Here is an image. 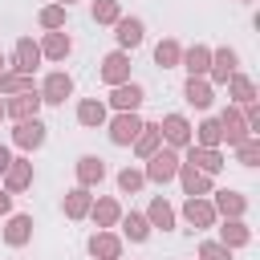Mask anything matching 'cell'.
Here are the masks:
<instances>
[{"label":"cell","instance_id":"cell-30","mask_svg":"<svg viewBox=\"0 0 260 260\" xmlns=\"http://www.w3.org/2000/svg\"><path fill=\"white\" fill-rule=\"evenodd\" d=\"M203 256H207V260H228V256H223L215 244H207V248H203Z\"/></svg>","mask_w":260,"mask_h":260},{"label":"cell","instance_id":"cell-20","mask_svg":"<svg viewBox=\"0 0 260 260\" xmlns=\"http://www.w3.org/2000/svg\"><path fill=\"white\" fill-rule=\"evenodd\" d=\"M12 110H16V114H20V118H24V114H28V110H37V98H32V93H28V98H20V102H16V106H12Z\"/></svg>","mask_w":260,"mask_h":260},{"label":"cell","instance_id":"cell-35","mask_svg":"<svg viewBox=\"0 0 260 260\" xmlns=\"http://www.w3.org/2000/svg\"><path fill=\"white\" fill-rule=\"evenodd\" d=\"M4 207H8V195H0V211H4Z\"/></svg>","mask_w":260,"mask_h":260},{"label":"cell","instance_id":"cell-18","mask_svg":"<svg viewBox=\"0 0 260 260\" xmlns=\"http://www.w3.org/2000/svg\"><path fill=\"white\" fill-rule=\"evenodd\" d=\"M85 211V191H73L69 195V215H81Z\"/></svg>","mask_w":260,"mask_h":260},{"label":"cell","instance_id":"cell-2","mask_svg":"<svg viewBox=\"0 0 260 260\" xmlns=\"http://www.w3.org/2000/svg\"><path fill=\"white\" fill-rule=\"evenodd\" d=\"M138 130H142V126H138V118H130V114H122V118L114 122V130H110V134H114V142H130V138H134Z\"/></svg>","mask_w":260,"mask_h":260},{"label":"cell","instance_id":"cell-32","mask_svg":"<svg viewBox=\"0 0 260 260\" xmlns=\"http://www.w3.org/2000/svg\"><path fill=\"white\" fill-rule=\"evenodd\" d=\"M138 146H142V154H150V150H154V130H150V134H146V138H142Z\"/></svg>","mask_w":260,"mask_h":260},{"label":"cell","instance_id":"cell-27","mask_svg":"<svg viewBox=\"0 0 260 260\" xmlns=\"http://www.w3.org/2000/svg\"><path fill=\"white\" fill-rule=\"evenodd\" d=\"M215 138H219V122H207L203 126V142H215Z\"/></svg>","mask_w":260,"mask_h":260},{"label":"cell","instance_id":"cell-19","mask_svg":"<svg viewBox=\"0 0 260 260\" xmlns=\"http://www.w3.org/2000/svg\"><path fill=\"white\" fill-rule=\"evenodd\" d=\"M203 61H207V53H203V49H195V53L187 57V69H191V73H199V69H203Z\"/></svg>","mask_w":260,"mask_h":260},{"label":"cell","instance_id":"cell-28","mask_svg":"<svg viewBox=\"0 0 260 260\" xmlns=\"http://www.w3.org/2000/svg\"><path fill=\"white\" fill-rule=\"evenodd\" d=\"M158 61H162V65L175 61V45H158Z\"/></svg>","mask_w":260,"mask_h":260},{"label":"cell","instance_id":"cell-3","mask_svg":"<svg viewBox=\"0 0 260 260\" xmlns=\"http://www.w3.org/2000/svg\"><path fill=\"white\" fill-rule=\"evenodd\" d=\"M45 93H49V102H65V93H69V77H65V73H53V77L45 81Z\"/></svg>","mask_w":260,"mask_h":260},{"label":"cell","instance_id":"cell-29","mask_svg":"<svg viewBox=\"0 0 260 260\" xmlns=\"http://www.w3.org/2000/svg\"><path fill=\"white\" fill-rule=\"evenodd\" d=\"M138 183H142V179H138V175H130V171H126V175H122V191H134V187H138Z\"/></svg>","mask_w":260,"mask_h":260},{"label":"cell","instance_id":"cell-17","mask_svg":"<svg viewBox=\"0 0 260 260\" xmlns=\"http://www.w3.org/2000/svg\"><path fill=\"white\" fill-rule=\"evenodd\" d=\"M24 232H28V219L20 215V219H12V232H8V240H12V244H20V240H24Z\"/></svg>","mask_w":260,"mask_h":260},{"label":"cell","instance_id":"cell-11","mask_svg":"<svg viewBox=\"0 0 260 260\" xmlns=\"http://www.w3.org/2000/svg\"><path fill=\"white\" fill-rule=\"evenodd\" d=\"M122 73H126V61L114 53V57L106 61V77H110V81H122Z\"/></svg>","mask_w":260,"mask_h":260},{"label":"cell","instance_id":"cell-1","mask_svg":"<svg viewBox=\"0 0 260 260\" xmlns=\"http://www.w3.org/2000/svg\"><path fill=\"white\" fill-rule=\"evenodd\" d=\"M41 138H45V126L32 118V122H20V130H16V142L20 146H41Z\"/></svg>","mask_w":260,"mask_h":260},{"label":"cell","instance_id":"cell-36","mask_svg":"<svg viewBox=\"0 0 260 260\" xmlns=\"http://www.w3.org/2000/svg\"><path fill=\"white\" fill-rule=\"evenodd\" d=\"M0 69H4V57H0Z\"/></svg>","mask_w":260,"mask_h":260},{"label":"cell","instance_id":"cell-21","mask_svg":"<svg viewBox=\"0 0 260 260\" xmlns=\"http://www.w3.org/2000/svg\"><path fill=\"white\" fill-rule=\"evenodd\" d=\"M183 179H187V191H191V195H195V191H203V187H207V183H203V179H199V175H195V171H187V175H183Z\"/></svg>","mask_w":260,"mask_h":260},{"label":"cell","instance_id":"cell-13","mask_svg":"<svg viewBox=\"0 0 260 260\" xmlns=\"http://www.w3.org/2000/svg\"><path fill=\"white\" fill-rule=\"evenodd\" d=\"M81 122H85V126L102 122V106H98V102H85V106H81Z\"/></svg>","mask_w":260,"mask_h":260},{"label":"cell","instance_id":"cell-4","mask_svg":"<svg viewBox=\"0 0 260 260\" xmlns=\"http://www.w3.org/2000/svg\"><path fill=\"white\" fill-rule=\"evenodd\" d=\"M175 175V154H158L150 162V179H171Z\"/></svg>","mask_w":260,"mask_h":260},{"label":"cell","instance_id":"cell-23","mask_svg":"<svg viewBox=\"0 0 260 260\" xmlns=\"http://www.w3.org/2000/svg\"><path fill=\"white\" fill-rule=\"evenodd\" d=\"M199 162H203L207 171H215V167H219V154H211V150H199Z\"/></svg>","mask_w":260,"mask_h":260},{"label":"cell","instance_id":"cell-34","mask_svg":"<svg viewBox=\"0 0 260 260\" xmlns=\"http://www.w3.org/2000/svg\"><path fill=\"white\" fill-rule=\"evenodd\" d=\"M8 162H12V158H8V150L0 146V171H8Z\"/></svg>","mask_w":260,"mask_h":260},{"label":"cell","instance_id":"cell-24","mask_svg":"<svg viewBox=\"0 0 260 260\" xmlns=\"http://www.w3.org/2000/svg\"><path fill=\"white\" fill-rule=\"evenodd\" d=\"M219 203H223V211H240V207H244V203H240L232 191H223V199H219Z\"/></svg>","mask_w":260,"mask_h":260},{"label":"cell","instance_id":"cell-16","mask_svg":"<svg viewBox=\"0 0 260 260\" xmlns=\"http://www.w3.org/2000/svg\"><path fill=\"white\" fill-rule=\"evenodd\" d=\"M126 228H130V236H134V240H146V219H142V215H130V223H126Z\"/></svg>","mask_w":260,"mask_h":260},{"label":"cell","instance_id":"cell-15","mask_svg":"<svg viewBox=\"0 0 260 260\" xmlns=\"http://www.w3.org/2000/svg\"><path fill=\"white\" fill-rule=\"evenodd\" d=\"M150 215H154V223L171 228V207H167V203H154V207H150Z\"/></svg>","mask_w":260,"mask_h":260},{"label":"cell","instance_id":"cell-25","mask_svg":"<svg viewBox=\"0 0 260 260\" xmlns=\"http://www.w3.org/2000/svg\"><path fill=\"white\" fill-rule=\"evenodd\" d=\"M114 215H118V207H114V203H102V207H98V219H102V223H110Z\"/></svg>","mask_w":260,"mask_h":260},{"label":"cell","instance_id":"cell-8","mask_svg":"<svg viewBox=\"0 0 260 260\" xmlns=\"http://www.w3.org/2000/svg\"><path fill=\"white\" fill-rule=\"evenodd\" d=\"M167 138L171 142H187V122L183 118H167Z\"/></svg>","mask_w":260,"mask_h":260},{"label":"cell","instance_id":"cell-22","mask_svg":"<svg viewBox=\"0 0 260 260\" xmlns=\"http://www.w3.org/2000/svg\"><path fill=\"white\" fill-rule=\"evenodd\" d=\"M65 49H69V41H65V37H53V41H49V53H53V57H61Z\"/></svg>","mask_w":260,"mask_h":260},{"label":"cell","instance_id":"cell-31","mask_svg":"<svg viewBox=\"0 0 260 260\" xmlns=\"http://www.w3.org/2000/svg\"><path fill=\"white\" fill-rule=\"evenodd\" d=\"M41 20H45V24H61V12H57V8H49V12L41 16Z\"/></svg>","mask_w":260,"mask_h":260},{"label":"cell","instance_id":"cell-10","mask_svg":"<svg viewBox=\"0 0 260 260\" xmlns=\"http://www.w3.org/2000/svg\"><path fill=\"white\" fill-rule=\"evenodd\" d=\"M16 61H20V69H32V65H37V49H32L28 41H20V53H16Z\"/></svg>","mask_w":260,"mask_h":260},{"label":"cell","instance_id":"cell-14","mask_svg":"<svg viewBox=\"0 0 260 260\" xmlns=\"http://www.w3.org/2000/svg\"><path fill=\"white\" fill-rule=\"evenodd\" d=\"M81 179L89 183V179H102V162L98 158H81Z\"/></svg>","mask_w":260,"mask_h":260},{"label":"cell","instance_id":"cell-6","mask_svg":"<svg viewBox=\"0 0 260 260\" xmlns=\"http://www.w3.org/2000/svg\"><path fill=\"white\" fill-rule=\"evenodd\" d=\"M118 37H122V45H138V41H142V24H138V20H122Z\"/></svg>","mask_w":260,"mask_h":260},{"label":"cell","instance_id":"cell-5","mask_svg":"<svg viewBox=\"0 0 260 260\" xmlns=\"http://www.w3.org/2000/svg\"><path fill=\"white\" fill-rule=\"evenodd\" d=\"M93 256H106V260H114L118 256V240H110V236H93Z\"/></svg>","mask_w":260,"mask_h":260},{"label":"cell","instance_id":"cell-9","mask_svg":"<svg viewBox=\"0 0 260 260\" xmlns=\"http://www.w3.org/2000/svg\"><path fill=\"white\" fill-rule=\"evenodd\" d=\"M187 219H191V223H207V219H211V207L191 199V203H187Z\"/></svg>","mask_w":260,"mask_h":260},{"label":"cell","instance_id":"cell-7","mask_svg":"<svg viewBox=\"0 0 260 260\" xmlns=\"http://www.w3.org/2000/svg\"><path fill=\"white\" fill-rule=\"evenodd\" d=\"M114 102H118L122 110H134V106L142 102V89H138V85H130V89H118V93H114Z\"/></svg>","mask_w":260,"mask_h":260},{"label":"cell","instance_id":"cell-26","mask_svg":"<svg viewBox=\"0 0 260 260\" xmlns=\"http://www.w3.org/2000/svg\"><path fill=\"white\" fill-rule=\"evenodd\" d=\"M93 12H98V16H102V20H114V4H110V0H102V4H98V8H93Z\"/></svg>","mask_w":260,"mask_h":260},{"label":"cell","instance_id":"cell-12","mask_svg":"<svg viewBox=\"0 0 260 260\" xmlns=\"http://www.w3.org/2000/svg\"><path fill=\"white\" fill-rule=\"evenodd\" d=\"M187 98H191L195 106H207V102H211V93H207V85H199V81H191V85H187Z\"/></svg>","mask_w":260,"mask_h":260},{"label":"cell","instance_id":"cell-33","mask_svg":"<svg viewBox=\"0 0 260 260\" xmlns=\"http://www.w3.org/2000/svg\"><path fill=\"white\" fill-rule=\"evenodd\" d=\"M24 179H28V171H24V167H16V171H12V187H20Z\"/></svg>","mask_w":260,"mask_h":260}]
</instances>
